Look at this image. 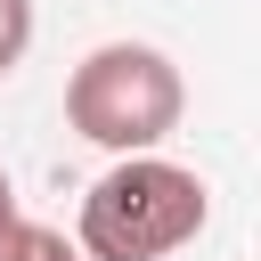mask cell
<instances>
[{"instance_id": "1", "label": "cell", "mask_w": 261, "mask_h": 261, "mask_svg": "<svg viewBox=\"0 0 261 261\" xmlns=\"http://www.w3.org/2000/svg\"><path fill=\"white\" fill-rule=\"evenodd\" d=\"M204 220H212V196L188 163L114 155V171H98L73 212V245L82 261H171L179 245L204 237Z\"/></svg>"}, {"instance_id": "2", "label": "cell", "mask_w": 261, "mask_h": 261, "mask_svg": "<svg viewBox=\"0 0 261 261\" xmlns=\"http://www.w3.org/2000/svg\"><path fill=\"white\" fill-rule=\"evenodd\" d=\"M188 114V82L147 41H98L65 82V122L106 155H155Z\"/></svg>"}, {"instance_id": "3", "label": "cell", "mask_w": 261, "mask_h": 261, "mask_svg": "<svg viewBox=\"0 0 261 261\" xmlns=\"http://www.w3.org/2000/svg\"><path fill=\"white\" fill-rule=\"evenodd\" d=\"M0 261H82V245L49 220H8L0 228Z\"/></svg>"}, {"instance_id": "4", "label": "cell", "mask_w": 261, "mask_h": 261, "mask_svg": "<svg viewBox=\"0 0 261 261\" xmlns=\"http://www.w3.org/2000/svg\"><path fill=\"white\" fill-rule=\"evenodd\" d=\"M24 49H33V0H0V82L24 65Z\"/></svg>"}, {"instance_id": "5", "label": "cell", "mask_w": 261, "mask_h": 261, "mask_svg": "<svg viewBox=\"0 0 261 261\" xmlns=\"http://www.w3.org/2000/svg\"><path fill=\"white\" fill-rule=\"evenodd\" d=\"M8 220H24V212H16V188H8V171H0V228H8Z\"/></svg>"}]
</instances>
